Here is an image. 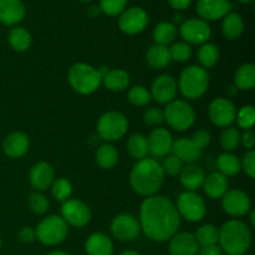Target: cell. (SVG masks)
I'll return each instance as SVG.
<instances>
[{
  "label": "cell",
  "instance_id": "obj_1",
  "mask_svg": "<svg viewBox=\"0 0 255 255\" xmlns=\"http://www.w3.org/2000/svg\"><path fill=\"white\" fill-rule=\"evenodd\" d=\"M181 224V216L168 198L151 196L143 201L139 211V227L154 242L169 241Z\"/></svg>",
  "mask_w": 255,
  "mask_h": 255
},
{
  "label": "cell",
  "instance_id": "obj_2",
  "mask_svg": "<svg viewBox=\"0 0 255 255\" xmlns=\"http://www.w3.org/2000/svg\"><path fill=\"white\" fill-rule=\"evenodd\" d=\"M164 173L158 162L152 158L139 159L129 174V183L137 194L154 196L163 184Z\"/></svg>",
  "mask_w": 255,
  "mask_h": 255
},
{
  "label": "cell",
  "instance_id": "obj_3",
  "mask_svg": "<svg viewBox=\"0 0 255 255\" xmlns=\"http://www.w3.org/2000/svg\"><path fill=\"white\" fill-rule=\"evenodd\" d=\"M218 241L228 255H244L252 244L251 229L241 221H229L219 231Z\"/></svg>",
  "mask_w": 255,
  "mask_h": 255
},
{
  "label": "cell",
  "instance_id": "obj_4",
  "mask_svg": "<svg viewBox=\"0 0 255 255\" xmlns=\"http://www.w3.org/2000/svg\"><path fill=\"white\" fill-rule=\"evenodd\" d=\"M209 85V75L206 69L201 66H188L179 76L178 89L187 99L196 100L206 94Z\"/></svg>",
  "mask_w": 255,
  "mask_h": 255
},
{
  "label": "cell",
  "instance_id": "obj_5",
  "mask_svg": "<svg viewBox=\"0 0 255 255\" xmlns=\"http://www.w3.org/2000/svg\"><path fill=\"white\" fill-rule=\"evenodd\" d=\"M69 82L72 89L81 95H90L96 91L102 82V77L96 69L79 62L72 65L69 71Z\"/></svg>",
  "mask_w": 255,
  "mask_h": 255
},
{
  "label": "cell",
  "instance_id": "obj_6",
  "mask_svg": "<svg viewBox=\"0 0 255 255\" xmlns=\"http://www.w3.org/2000/svg\"><path fill=\"white\" fill-rule=\"evenodd\" d=\"M163 117L167 124L177 131H186L193 126L196 114L188 102L182 100H173L167 105L163 112Z\"/></svg>",
  "mask_w": 255,
  "mask_h": 255
},
{
  "label": "cell",
  "instance_id": "obj_7",
  "mask_svg": "<svg viewBox=\"0 0 255 255\" xmlns=\"http://www.w3.org/2000/svg\"><path fill=\"white\" fill-rule=\"evenodd\" d=\"M67 232V224L61 217L50 216L40 222L35 233L36 238L45 246H57L64 242Z\"/></svg>",
  "mask_w": 255,
  "mask_h": 255
},
{
  "label": "cell",
  "instance_id": "obj_8",
  "mask_svg": "<svg viewBox=\"0 0 255 255\" xmlns=\"http://www.w3.org/2000/svg\"><path fill=\"white\" fill-rule=\"evenodd\" d=\"M128 128L127 119L117 111H110L102 115L97 124L100 137L106 141H117L126 134Z\"/></svg>",
  "mask_w": 255,
  "mask_h": 255
},
{
  "label": "cell",
  "instance_id": "obj_9",
  "mask_svg": "<svg viewBox=\"0 0 255 255\" xmlns=\"http://www.w3.org/2000/svg\"><path fill=\"white\" fill-rule=\"evenodd\" d=\"M177 211L179 216L189 222H199L206 216V203L196 192H184L177 199Z\"/></svg>",
  "mask_w": 255,
  "mask_h": 255
},
{
  "label": "cell",
  "instance_id": "obj_10",
  "mask_svg": "<svg viewBox=\"0 0 255 255\" xmlns=\"http://www.w3.org/2000/svg\"><path fill=\"white\" fill-rule=\"evenodd\" d=\"M61 213V218L66 222V224L77 227V228L86 226L91 219V211L87 207V204L80 199L65 201L62 204Z\"/></svg>",
  "mask_w": 255,
  "mask_h": 255
},
{
  "label": "cell",
  "instance_id": "obj_11",
  "mask_svg": "<svg viewBox=\"0 0 255 255\" xmlns=\"http://www.w3.org/2000/svg\"><path fill=\"white\" fill-rule=\"evenodd\" d=\"M211 34V26L202 19H188L181 25V35L187 44H206Z\"/></svg>",
  "mask_w": 255,
  "mask_h": 255
},
{
  "label": "cell",
  "instance_id": "obj_12",
  "mask_svg": "<svg viewBox=\"0 0 255 255\" xmlns=\"http://www.w3.org/2000/svg\"><path fill=\"white\" fill-rule=\"evenodd\" d=\"M211 121L219 127H227L236 121L237 111L233 102L228 99L218 97L213 100L208 107Z\"/></svg>",
  "mask_w": 255,
  "mask_h": 255
},
{
  "label": "cell",
  "instance_id": "obj_13",
  "mask_svg": "<svg viewBox=\"0 0 255 255\" xmlns=\"http://www.w3.org/2000/svg\"><path fill=\"white\" fill-rule=\"evenodd\" d=\"M141 231L139 222L131 214H120L115 217L111 223V232L116 239L121 242H129L137 238Z\"/></svg>",
  "mask_w": 255,
  "mask_h": 255
},
{
  "label": "cell",
  "instance_id": "obj_14",
  "mask_svg": "<svg viewBox=\"0 0 255 255\" xmlns=\"http://www.w3.org/2000/svg\"><path fill=\"white\" fill-rule=\"evenodd\" d=\"M222 207L229 216L242 217L251 211L252 202L248 194L238 189H232L227 191L222 197Z\"/></svg>",
  "mask_w": 255,
  "mask_h": 255
},
{
  "label": "cell",
  "instance_id": "obj_15",
  "mask_svg": "<svg viewBox=\"0 0 255 255\" xmlns=\"http://www.w3.org/2000/svg\"><path fill=\"white\" fill-rule=\"evenodd\" d=\"M148 24V15L142 7L134 6L122 12L119 20V26L125 34L134 35L141 32Z\"/></svg>",
  "mask_w": 255,
  "mask_h": 255
},
{
  "label": "cell",
  "instance_id": "obj_16",
  "mask_svg": "<svg viewBox=\"0 0 255 255\" xmlns=\"http://www.w3.org/2000/svg\"><path fill=\"white\" fill-rule=\"evenodd\" d=\"M177 82L169 75H161L153 81L151 87V97L158 104H169L173 101L177 94Z\"/></svg>",
  "mask_w": 255,
  "mask_h": 255
},
{
  "label": "cell",
  "instance_id": "obj_17",
  "mask_svg": "<svg viewBox=\"0 0 255 255\" xmlns=\"http://www.w3.org/2000/svg\"><path fill=\"white\" fill-rule=\"evenodd\" d=\"M232 10V4L229 0H198L197 2V12L202 19L218 20L226 16Z\"/></svg>",
  "mask_w": 255,
  "mask_h": 255
},
{
  "label": "cell",
  "instance_id": "obj_18",
  "mask_svg": "<svg viewBox=\"0 0 255 255\" xmlns=\"http://www.w3.org/2000/svg\"><path fill=\"white\" fill-rule=\"evenodd\" d=\"M173 139L166 128H156L147 137L148 152L154 157H164L172 149Z\"/></svg>",
  "mask_w": 255,
  "mask_h": 255
},
{
  "label": "cell",
  "instance_id": "obj_19",
  "mask_svg": "<svg viewBox=\"0 0 255 255\" xmlns=\"http://www.w3.org/2000/svg\"><path fill=\"white\" fill-rule=\"evenodd\" d=\"M169 241L168 251L171 255H197L199 249L196 237L191 233L174 234Z\"/></svg>",
  "mask_w": 255,
  "mask_h": 255
},
{
  "label": "cell",
  "instance_id": "obj_20",
  "mask_svg": "<svg viewBox=\"0 0 255 255\" xmlns=\"http://www.w3.org/2000/svg\"><path fill=\"white\" fill-rule=\"evenodd\" d=\"M25 16V6L21 0H0V22L15 25Z\"/></svg>",
  "mask_w": 255,
  "mask_h": 255
},
{
  "label": "cell",
  "instance_id": "obj_21",
  "mask_svg": "<svg viewBox=\"0 0 255 255\" xmlns=\"http://www.w3.org/2000/svg\"><path fill=\"white\" fill-rule=\"evenodd\" d=\"M29 137L22 132H14L6 136L2 142L4 153L10 158H19L24 156L29 149Z\"/></svg>",
  "mask_w": 255,
  "mask_h": 255
},
{
  "label": "cell",
  "instance_id": "obj_22",
  "mask_svg": "<svg viewBox=\"0 0 255 255\" xmlns=\"http://www.w3.org/2000/svg\"><path fill=\"white\" fill-rule=\"evenodd\" d=\"M54 169L46 162H40L32 167L30 172V183L35 189L46 191L54 182Z\"/></svg>",
  "mask_w": 255,
  "mask_h": 255
},
{
  "label": "cell",
  "instance_id": "obj_23",
  "mask_svg": "<svg viewBox=\"0 0 255 255\" xmlns=\"http://www.w3.org/2000/svg\"><path fill=\"white\" fill-rule=\"evenodd\" d=\"M173 154L182 162L192 164L193 162L198 161L201 157L202 151L193 143V141L189 138H179L172 144Z\"/></svg>",
  "mask_w": 255,
  "mask_h": 255
},
{
  "label": "cell",
  "instance_id": "obj_24",
  "mask_svg": "<svg viewBox=\"0 0 255 255\" xmlns=\"http://www.w3.org/2000/svg\"><path fill=\"white\" fill-rule=\"evenodd\" d=\"M203 188L207 196L212 199H218L228 191V179L219 172H213L204 178Z\"/></svg>",
  "mask_w": 255,
  "mask_h": 255
},
{
  "label": "cell",
  "instance_id": "obj_25",
  "mask_svg": "<svg viewBox=\"0 0 255 255\" xmlns=\"http://www.w3.org/2000/svg\"><path fill=\"white\" fill-rule=\"evenodd\" d=\"M85 248L89 255H112L114 244L111 239L102 233H94L86 241Z\"/></svg>",
  "mask_w": 255,
  "mask_h": 255
},
{
  "label": "cell",
  "instance_id": "obj_26",
  "mask_svg": "<svg viewBox=\"0 0 255 255\" xmlns=\"http://www.w3.org/2000/svg\"><path fill=\"white\" fill-rule=\"evenodd\" d=\"M181 183L188 191L194 192L203 186V182L206 176L201 167L196 164H188L186 168H182L181 171Z\"/></svg>",
  "mask_w": 255,
  "mask_h": 255
},
{
  "label": "cell",
  "instance_id": "obj_27",
  "mask_svg": "<svg viewBox=\"0 0 255 255\" xmlns=\"http://www.w3.org/2000/svg\"><path fill=\"white\" fill-rule=\"evenodd\" d=\"M146 59L149 66L153 67V69H163V67L168 66V64L171 62L169 49L167 46H163V45H152L148 51H147Z\"/></svg>",
  "mask_w": 255,
  "mask_h": 255
},
{
  "label": "cell",
  "instance_id": "obj_28",
  "mask_svg": "<svg viewBox=\"0 0 255 255\" xmlns=\"http://www.w3.org/2000/svg\"><path fill=\"white\" fill-rule=\"evenodd\" d=\"M102 81L110 91H122L129 85V75L121 69L109 70Z\"/></svg>",
  "mask_w": 255,
  "mask_h": 255
},
{
  "label": "cell",
  "instance_id": "obj_29",
  "mask_svg": "<svg viewBox=\"0 0 255 255\" xmlns=\"http://www.w3.org/2000/svg\"><path fill=\"white\" fill-rule=\"evenodd\" d=\"M223 35L229 40H236L243 34L244 22L243 19L237 12H231L227 14L223 20Z\"/></svg>",
  "mask_w": 255,
  "mask_h": 255
},
{
  "label": "cell",
  "instance_id": "obj_30",
  "mask_svg": "<svg viewBox=\"0 0 255 255\" xmlns=\"http://www.w3.org/2000/svg\"><path fill=\"white\" fill-rule=\"evenodd\" d=\"M7 41L15 51H26L31 45V35L24 27H14L9 31Z\"/></svg>",
  "mask_w": 255,
  "mask_h": 255
},
{
  "label": "cell",
  "instance_id": "obj_31",
  "mask_svg": "<svg viewBox=\"0 0 255 255\" xmlns=\"http://www.w3.org/2000/svg\"><path fill=\"white\" fill-rule=\"evenodd\" d=\"M236 87L239 90H252L255 86V66L253 64H244L237 70L234 76Z\"/></svg>",
  "mask_w": 255,
  "mask_h": 255
},
{
  "label": "cell",
  "instance_id": "obj_32",
  "mask_svg": "<svg viewBox=\"0 0 255 255\" xmlns=\"http://www.w3.org/2000/svg\"><path fill=\"white\" fill-rule=\"evenodd\" d=\"M177 37V27L172 22L163 21L159 22L153 30V39L156 44L167 46L168 44H172L174 39Z\"/></svg>",
  "mask_w": 255,
  "mask_h": 255
},
{
  "label": "cell",
  "instance_id": "obj_33",
  "mask_svg": "<svg viewBox=\"0 0 255 255\" xmlns=\"http://www.w3.org/2000/svg\"><path fill=\"white\" fill-rule=\"evenodd\" d=\"M217 166H218L219 173L223 176H236L241 172V161L237 156L232 153H223L219 156L218 161H217Z\"/></svg>",
  "mask_w": 255,
  "mask_h": 255
},
{
  "label": "cell",
  "instance_id": "obj_34",
  "mask_svg": "<svg viewBox=\"0 0 255 255\" xmlns=\"http://www.w3.org/2000/svg\"><path fill=\"white\" fill-rule=\"evenodd\" d=\"M119 153L111 144H104L96 151V162L101 168H112L117 163Z\"/></svg>",
  "mask_w": 255,
  "mask_h": 255
},
{
  "label": "cell",
  "instance_id": "obj_35",
  "mask_svg": "<svg viewBox=\"0 0 255 255\" xmlns=\"http://www.w3.org/2000/svg\"><path fill=\"white\" fill-rule=\"evenodd\" d=\"M127 148L129 154L136 159H143L148 153V146H147V137L143 134H132L127 142Z\"/></svg>",
  "mask_w": 255,
  "mask_h": 255
},
{
  "label": "cell",
  "instance_id": "obj_36",
  "mask_svg": "<svg viewBox=\"0 0 255 255\" xmlns=\"http://www.w3.org/2000/svg\"><path fill=\"white\" fill-rule=\"evenodd\" d=\"M194 237H196L198 246H216L219 239V231L212 224H206V226H202L201 228H198Z\"/></svg>",
  "mask_w": 255,
  "mask_h": 255
},
{
  "label": "cell",
  "instance_id": "obj_37",
  "mask_svg": "<svg viewBox=\"0 0 255 255\" xmlns=\"http://www.w3.org/2000/svg\"><path fill=\"white\" fill-rule=\"evenodd\" d=\"M219 59V50L213 44H203L198 51V60L204 67H212Z\"/></svg>",
  "mask_w": 255,
  "mask_h": 255
},
{
  "label": "cell",
  "instance_id": "obj_38",
  "mask_svg": "<svg viewBox=\"0 0 255 255\" xmlns=\"http://www.w3.org/2000/svg\"><path fill=\"white\" fill-rule=\"evenodd\" d=\"M51 193L55 199L59 202H65L70 199L72 193V186L66 178H59L52 182L51 184Z\"/></svg>",
  "mask_w": 255,
  "mask_h": 255
},
{
  "label": "cell",
  "instance_id": "obj_39",
  "mask_svg": "<svg viewBox=\"0 0 255 255\" xmlns=\"http://www.w3.org/2000/svg\"><path fill=\"white\" fill-rule=\"evenodd\" d=\"M241 143V133L234 127L224 129L221 134V144L226 151H233Z\"/></svg>",
  "mask_w": 255,
  "mask_h": 255
},
{
  "label": "cell",
  "instance_id": "obj_40",
  "mask_svg": "<svg viewBox=\"0 0 255 255\" xmlns=\"http://www.w3.org/2000/svg\"><path fill=\"white\" fill-rule=\"evenodd\" d=\"M169 55H171V60L177 62H186L187 60L191 59L192 49L187 42L179 41L169 47Z\"/></svg>",
  "mask_w": 255,
  "mask_h": 255
},
{
  "label": "cell",
  "instance_id": "obj_41",
  "mask_svg": "<svg viewBox=\"0 0 255 255\" xmlns=\"http://www.w3.org/2000/svg\"><path fill=\"white\" fill-rule=\"evenodd\" d=\"M128 101L134 106H146L151 101V94L143 86H134L128 91Z\"/></svg>",
  "mask_w": 255,
  "mask_h": 255
},
{
  "label": "cell",
  "instance_id": "obj_42",
  "mask_svg": "<svg viewBox=\"0 0 255 255\" xmlns=\"http://www.w3.org/2000/svg\"><path fill=\"white\" fill-rule=\"evenodd\" d=\"M237 121H238L239 127L244 129L252 128L255 121V110L252 105L249 106H244L239 110V112L236 116Z\"/></svg>",
  "mask_w": 255,
  "mask_h": 255
},
{
  "label": "cell",
  "instance_id": "obj_43",
  "mask_svg": "<svg viewBox=\"0 0 255 255\" xmlns=\"http://www.w3.org/2000/svg\"><path fill=\"white\" fill-rule=\"evenodd\" d=\"M127 0H101V2H100V9L105 14L110 15V16H115V15H119L121 12H124Z\"/></svg>",
  "mask_w": 255,
  "mask_h": 255
},
{
  "label": "cell",
  "instance_id": "obj_44",
  "mask_svg": "<svg viewBox=\"0 0 255 255\" xmlns=\"http://www.w3.org/2000/svg\"><path fill=\"white\" fill-rule=\"evenodd\" d=\"M161 167L163 173L168 174L171 177H176L181 173L182 168H183V162L177 158L174 154H171V156H167L163 159V163H162Z\"/></svg>",
  "mask_w": 255,
  "mask_h": 255
},
{
  "label": "cell",
  "instance_id": "obj_45",
  "mask_svg": "<svg viewBox=\"0 0 255 255\" xmlns=\"http://www.w3.org/2000/svg\"><path fill=\"white\" fill-rule=\"evenodd\" d=\"M29 207L35 214H44L49 209V201L45 196L34 192L29 196Z\"/></svg>",
  "mask_w": 255,
  "mask_h": 255
},
{
  "label": "cell",
  "instance_id": "obj_46",
  "mask_svg": "<svg viewBox=\"0 0 255 255\" xmlns=\"http://www.w3.org/2000/svg\"><path fill=\"white\" fill-rule=\"evenodd\" d=\"M241 167L246 171L251 178L255 177V152L253 149H249L246 154H244L243 159L241 162Z\"/></svg>",
  "mask_w": 255,
  "mask_h": 255
},
{
  "label": "cell",
  "instance_id": "obj_47",
  "mask_svg": "<svg viewBox=\"0 0 255 255\" xmlns=\"http://www.w3.org/2000/svg\"><path fill=\"white\" fill-rule=\"evenodd\" d=\"M143 120L147 125H149V126H158V125L162 124L164 120L163 112L159 109H149L144 112Z\"/></svg>",
  "mask_w": 255,
  "mask_h": 255
},
{
  "label": "cell",
  "instance_id": "obj_48",
  "mask_svg": "<svg viewBox=\"0 0 255 255\" xmlns=\"http://www.w3.org/2000/svg\"><path fill=\"white\" fill-rule=\"evenodd\" d=\"M192 141H193V143L196 144L201 151H203V148H206L209 144V142H211V134H209V132L206 131V129H199V131H197L196 133L193 134Z\"/></svg>",
  "mask_w": 255,
  "mask_h": 255
},
{
  "label": "cell",
  "instance_id": "obj_49",
  "mask_svg": "<svg viewBox=\"0 0 255 255\" xmlns=\"http://www.w3.org/2000/svg\"><path fill=\"white\" fill-rule=\"evenodd\" d=\"M35 238H36V233H35L34 229L30 228V227H24V228L19 232V239L22 243H32V242L35 241Z\"/></svg>",
  "mask_w": 255,
  "mask_h": 255
},
{
  "label": "cell",
  "instance_id": "obj_50",
  "mask_svg": "<svg viewBox=\"0 0 255 255\" xmlns=\"http://www.w3.org/2000/svg\"><path fill=\"white\" fill-rule=\"evenodd\" d=\"M197 255H222V249L216 246L201 247L197 252Z\"/></svg>",
  "mask_w": 255,
  "mask_h": 255
},
{
  "label": "cell",
  "instance_id": "obj_51",
  "mask_svg": "<svg viewBox=\"0 0 255 255\" xmlns=\"http://www.w3.org/2000/svg\"><path fill=\"white\" fill-rule=\"evenodd\" d=\"M241 141L243 142L244 147L248 149H252L255 144V136L252 131H247L243 136L241 137Z\"/></svg>",
  "mask_w": 255,
  "mask_h": 255
},
{
  "label": "cell",
  "instance_id": "obj_52",
  "mask_svg": "<svg viewBox=\"0 0 255 255\" xmlns=\"http://www.w3.org/2000/svg\"><path fill=\"white\" fill-rule=\"evenodd\" d=\"M168 2L173 9L183 10V9H187V7L191 5L192 0H168Z\"/></svg>",
  "mask_w": 255,
  "mask_h": 255
},
{
  "label": "cell",
  "instance_id": "obj_53",
  "mask_svg": "<svg viewBox=\"0 0 255 255\" xmlns=\"http://www.w3.org/2000/svg\"><path fill=\"white\" fill-rule=\"evenodd\" d=\"M89 12H90V15H91V16H97V15L101 12V9H100V6H92L91 9H90Z\"/></svg>",
  "mask_w": 255,
  "mask_h": 255
},
{
  "label": "cell",
  "instance_id": "obj_54",
  "mask_svg": "<svg viewBox=\"0 0 255 255\" xmlns=\"http://www.w3.org/2000/svg\"><path fill=\"white\" fill-rule=\"evenodd\" d=\"M120 255H139V254L137 253V252H134V251H126V252H124V253H121Z\"/></svg>",
  "mask_w": 255,
  "mask_h": 255
},
{
  "label": "cell",
  "instance_id": "obj_55",
  "mask_svg": "<svg viewBox=\"0 0 255 255\" xmlns=\"http://www.w3.org/2000/svg\"><path fill=\"white\" fill-rule=\"evenodd\" d=\"M47 255H69V254L65 253V252H52V253H50Z\"/></svg>",
  "mask_w": 255,
  "mask_h": 255
},
{
  "label": "cell",
  "instance_id": "obj_56",
  "mask_svg": "<svg viewBox=\"0 0 255 255\" xmlns=\"http://www.w3.org/2000/svg\"><path fill=\"white\" fill-rule=\"evenodd\" d=\"M252 224L255 226V213H254V211H252Z\"/></svg>",
  "mask_w": 255,
  "mask_h": 255
},
{
  "label": "cell",
  "instance_id": "obj_57",
  "mask_svg": "<svg viewBox=\"0 0 255 255\" xmlns=\"http://www.w3.org/2000/svg\"><path fill=\"white\" fill-rule=\"evenodd\" d=\"M238 1H241V2H251V1H253V0H238Z\"/></svg>",
  "mask_w": 255,
  "mask_h": 255
},
{
  "label": "cell",
  "instance_id": "obj_58",
  "mask_svg": "<svg viewBox=\"0 0 255 255\" xmlns=\"http://www.w3.org/2000/svg\"><path fill=\"white\" fill-rule=\"evenodd\" d=\"M82 1H92V0H82Z\"/></svg>",
  "mask_w": 255,
  "mask_h": 255
}]
</instances>
